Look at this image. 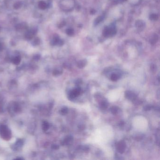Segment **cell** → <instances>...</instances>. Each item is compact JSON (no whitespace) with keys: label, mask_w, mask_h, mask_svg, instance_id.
Returning a JSON list of instances; mask_svg holds the SVG:
<instances>
[{"label":"cell","mask_w":160,"mask_h":160,"mask_svg":"<svg viewBox=\"0 0 160 160\" xmlns=\"http://www.w3.org/2000/svg\"><path fill=\"white\" fill-rule=\"evenodd\" d=\"M118 109V108H117V107L114 106V107H112V108H110V111H111V112L113 114L115 115V114H116L117 113Z\"/></svg>","instance_id":"4"},{"label":"cell","mask_w":160,"mask_h":160,"mask_svg":"<svg viewBox=\"0 0 160 160\" xmlns=\"http://www.w3.org/2000/svg\"><path fill=\"white\" fill-rule=\"evenodd\" d=\"M82 80L80 79H78L76 81V85H80L82 83Z\"/></svg>","instance_id":"8"},{"label":"cell","mask_w":160,"mask_h":160,"mask_svg":"<svg viewBox=\"0 0 160 160\" xmlns=\"http://www.w3.org/2000/svg\"><path fill=\"white\" fill-rule=\"evenodd\" d=\"M125 148H126V144L124 141H120L118 143L117 146V149L119 153H123L125 151Z\"/></svg>","instance_id":"1"},{"label":"cell","mask_w":160,"mask_h":160,"mask_svg":"<svg viewBox=\"0 0 160 160\" xmlns=\"http://www.w3.org/2000/svg\"><path fill=\"white\" fill-rule=\"evenodd\" d=\"M125 96L126 98L131 100H134L136 99V96L135 94H133L132 92L127 91L125 93Z\"/></svg>","instance_id":"2"},{"label":"cell","mask_w":160,"mask_h":160,"mask_svg":"<svg viewBox=\"0 0 160 160\" xmlns=\"http://www.w3.org/2000/svg\"><path fill=\"white\" fill-rule=\"evenodd\" d=\"M68 108H63L62 109V112H63V114H66L67 112H68Z\"/></svg>","instance_id":"7"},{"label":"cell","mask_w":160,"mask_h":160,"mask_svg":"<svg viewBox=\"0 0 160 160\" xmlns=\"http://www.w3.org/2000/svg\"><path fill=\"white\" fill-rule=\"evenodd\" d=\"M152 106H151L150 105H147L144 107V110L146 111H148L152 109Z\"/></svg>","instance_id":"6"},{"label":"cell","mask_w":160,"mask_h":160,"mask_svg":"<svg viewBox=\"0 0 160 160\" xmlns=\"http://www.w3.org/2000/svg\"><path fill=\"white\" fill-rule=\"evenodd\" d=\"M119 77L118 75H117V74L113 73L110 77V79L112 81H116L119 78Z\"/></svg>","instance_id":"3"},{"label":"cell","mask_w":160,"mask_h":160,"mask_svg":"<svg viewBox=\"0 0 160 160\" xmlns=\"http://www.w3.org/2000/svg\"><path fill=\"white\" fill-rule=\"evenodd\" d=\"M108 106V104L105 101H102L101 103V107L102 109L106 108Z\"/></svg>","instance_id":"5"}]
</instances>
